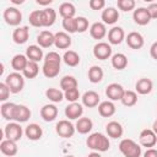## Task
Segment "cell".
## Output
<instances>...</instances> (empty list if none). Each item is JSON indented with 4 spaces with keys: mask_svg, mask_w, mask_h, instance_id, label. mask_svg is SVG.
<instances>
[{
    "mask_svg": "<svg viewBox=\"0 0 157 157\" xmlns=\"http://www.w3.org/2000/svg\"><path fill=\"white\" fill-rule=\"evenodd\" d=\"M87 157H102L101 155H99V152H96V151H93V152H91Z\"/></svg>",
    "mask_w": 157,
    "mask_h": 157,
    "instance_id": "obj_52",
    "label": "cell"
},
{
    "mask_svg": "<svg viewBox=\"0 0 157 157\" xmlns=\"http://www.w3.org/2000/svg\"><path fill=\"white\" fill-rule=\"evenodd\" d=\"M54 40H55V34H53L50 31H42L38 37H37V43L40 48H50L52 45H54Z\"/></svg>",
    "mask_w": 157,
    "mask_h": 157,
    "instance_id": "obj_15",
    "label": "cell"
},
{
    "mask_svg": "<svg viewBox=\"0 0 157 157\" xmlns=\"http://www.w3.org/2000/svg\"><path fill=\"white\" fill-rule=\"evenodd\" d=\"M150 55H151L155 60H157V42H155V43L151 45V48H150Z\"/></svg>",
    "mask_w": 157,
    "mask_h": 157,
    "instance_id": "obj_49",
    "label": "cell"
},
{
    "mask_svg": "<svg viewBox=\"0 0 157 157\" xmlns=\"http://www.w3.org/2000/svg\"><path fill=\"white\" fill-rule=\"evenodd\" d=\"M2 17H4L5 22L7 25H10V26H18L21 23V21H22V13H21V11L17 7H13V6L6 7L4 10Z\"/></svg>",
    "mask_w": 157,
    "mask_h": 157,
    "instance_id": "obj_6",
    "label": "cell"
},
{
    "mask_svg": "<svg viewBox=\"0 0 157 157\" xmlns=\"http://www.w3.org/2000/svg\"><path fill=\"white\" fill-rule=\"evenodd\" d=\"M11 2H13V4H23V0H21V1H18V0H11Z\"/></svg>",
    "mask_w": 157,
    "mask_h": 157,
    "instance_id": "obj_54",
    "label": "cell"
},
{
    "mask_svg": "<svg viewBox=\"0 0 157 157\" xmlns=\"http://www.w3.org/2000/svg\"><path fill=\"white\" fill-rule=\"evenodd\" d=\"M64 157H75V156H72V155H67V156H64Z\"/></svg>",
    "mask_w": 157,
    "mask_h": 157,
    "instance_id": "obj_55",
    "label": "cell"
},
{
    "mask_svg": "<svg viewBox=\"0 0 157 157\" xmlns=\"http://www.w3.org/2000/svg\"><path fill=\"white\" fill-rule=\"evenodd\" d=\"M147 11L151 16V20L152 18H157V2H152L147 6Z\"/></svg>",
    "mask_w": 157,
    "mask_h": 157,
    "instance_id": "obj_48",
    "label": "cell"
},
{
    "mask_svg": "<svg viewBox=\"0 0 157 157\" xmlns=\"http://www.w3.org/2000/svg\"><path fill=\"white\" fill-rule=\"evenodd\" d=\"M23 77L25 76L21 75L20 72L13 71V72H11V74H9L6 76V78H5L4 82L7 85V87L11 91V93H18L25 87V78Z\"/></svg>",
    "mask_w": 157,
    "mask_h": 157,
    "instance_id": "obj_4",
    "label": "cell"
},
{
    "mask_svg": "<svg viewBox=\"0 0 157 157\" xmlns=\"http://www.w3.org/2000/svg\"><path fill=\"white\" fill-rule=\"evenodd\" d=\"M117 5H118L119 10H121L124 12H129L135 9L136 2H135V0H118Z\"/></svg>",
    "mask_w": 157,
    "mask_h": 157,
    "instance_id": "obj_43",
    "label": "cell"
},
{
    "mask_svg": "<svg viewBox=\"0 0 157 157\" xmlns=\"http://www.w3.org/2000/svg\"><path fill=\"white\" fill-rule=\"evenodd\" d=\"M125 40H126V44L128 47H130L131 49H141L144 47V37L141 33L139 32H130L126 37H125Z\"/></svg>",
    "mask_w": 157,
    "mask_h": 157,
    "instance_id": "obj_12",
    "label": "cell"
},
{
    "mask_svg": "<svg viewBox=\"0 0 157 157\" xmlns=\"http://www.w3.org/2000/svg\"><path fill=\"white\" fill-rule=\"evenodd\" d=\"M45 96H47V98H48L50 102H53V103H60V102L65 98L63 91H60V90H58V88H54V87L48 88V90L45 91Z\"/></svg>",
    "mask_w": 157,
    "mask_h": 157,
    "instance_id": "obj_38",
    "label": "cell"
},
{
    "mask_svg": "<svg viewBox=\"0 0 157 157\" xmlns=\"http://www.w3.org/2000/svg\"><path fill=\"white\" fill-rule=\"evenodd\" d=\"M90 34L93 39H103L107 36V28L103 22H94L90 27Z\"/></svg>",
    "mask_w": 157,
    "mask_h": 157,
    "instance_id": "obj_26",
    "label": "cell"
},
{
    "mask_svg": "<svg viewBox=\"0 0 157 157\" xmlns=\"http://www.w3.org/2000/svg\"><path fill=\"white\" fill-rule=\"evenodd\" d=\"M132 18L134 22L139 26H146L151 21V16L147 11V7H137L136 10H134Z\"/></svg>",
    "mask_w": 157,
    "mask_h": 157,
    "instance_id": "obj_11",
    "label": "cell"
},
{
    "mask_svg": "<svg viewBox=\"0 0 157 157\" xmlns=\"http://www.w3.org/2000/svg\"><path fill=\"white\" fill-rule=\"evenodd\" d=\"M152 130H153V132L157 135V120H155V121H153V125H152Z\"/></svg>",
    "mask_w": 157,
    "mask_h": 157,
    "instance_id": "obj_53",
    "label": "cell"
},
{
    "mask_svg": "<svg viewBox=\"0 0 157 157\" xmlns=\"http://www.w3.org/2000/svg\"><path fill=\"white\" fill-rule=\"evenodd\" d=\"M54 45L58 49H67L71 45V38L69 36V33L66 32H56L55 33V40H54Z\"/></svg>",
    "mask_w": 157,
    "mask_h": 157,
    "instance_id": "obj_22",
    "label": "cell"
},
{
    "mask_svg": "<svg viewBox=\"0 0 157 157\" xmlns=\"http://www.w3.org/2000/svg\"><path fill=\"white\" fill-rule=\"evenodd\" d=\"M139 141L141 146L152 148L155 145H157V135L152 129H144L139 135Z\"/></svg>",
    "mask_w": 157,
    "mask_h": 157,
    "instance_id": "obj_8",
    "label": "cell"
},
{
    "mask_svg": "<svg viewBox=\"0 0 157 157\" xmlns=\"http://www.w3.org/2000/svg\"><path fill=\"white\" fill-rule=\"evenodd\" d=\"M83 114V105L75 102V103H70L66 108H65V115L67 119L70 120H75V119H80L81 115Z\"/></svg>",
    "mask_w": 157,
    "mask_h": 157,
    "instance_id": "obj_14",
    "label": "cell"
},
{
    "mask_svg": "<svg viewBox=\"0 0 157 157\" xmlns=\"http://www.w3.org/2000/svg\"><path fill=\"white\" fill-rule=\"evenodd\" d=\"M152 88H153V83L147 77H142V78L137 80L135 83V90H136V93H139V94H148V93H151Z\"/></svg>",
    "mask_w": 157,
    "mask_h": 157,
    "instance_id": "obj_20",
    "label": "cell"
},
{
    "mask_svg": "<svg viewBox=\"0 0 157 157\" xmlns=\"http://www.w3.org/2000/svg\"><path fill=\"white\" fill-rule=\"evenodd\" d=\"M88 6L92 10H102L105 6V1L104 0H90Z\"/></svg>",
    "mask_w": 157,
    "mask_h": 157,
    "instance_id": "obj_47",
    "label": "cell"
},
{
    "mask_svg": "<svg viewBox=\"0 0 157 157\" xmlns=\"http://www.w3.org/2000/svg\"><path fill=\"white\" fill-rule=\"evenodd\" d=\"M40 117L45 121H53L58 117V108L54 104H45L40 109Z\"/></svg>",
    "mask_w": 157,
    "mask_h": 157,
    "instance_id": "obj_29",
    "label": "cell"
},
{
    "mask_svg": "<svg viewBox=\"0 0 157 157\" xmlns=\"http://www.w3.org/2000/svg\"><path fill=\"white\" fill-rule=\"evenodd\" d=\"M86 145H87L88 148H91L96 152H105V151L109 150L110 142H109V139L104 134L93 132L87 137Z\"/></svg>",
    "mask_w": 157,
    "mask_h": 157,
    "instance_id": "obj_2",
    "label": "cell"
},
{
    "mask_svg": "<svg viewBox=\"0 0 157 157\" xmlns=\"http://www.w3.org/2000/svg\"><path fill=\"white\" fill-rule=\"evenodd\" d=\"M124 92H125L124 87L120 83H117V82L109 83L105 88V96L110 101H121V98L124 96Z\"/></svg>",
    "mask_w": 157,
    "mask_h": 157,
    "instance_id": "obj_10",
    "label": "cell"
},
{
    "mask_svg": "<svg viewBox=\"0 0 157 157\" xmlns=\"http://www.w3.org/2000/svg\"><path fill=\"white\" fill-rule=\"evenodd\" d=\"M82 105L87 108H94L99 104V94L96 91H87L82 96Z\"/></svg>",
    "mask_w": 157,
    "mask_h": 157,
    "instance_id": "obj_18",
    "label": "cell"
},
{
    "mask_svg": "<svg viewBox=\"0 0 157 157\" xmlns=\"http://www.w3.org/2000/svg\"><path fill=\"white\" fill-rule=\"evenodd\" d=\"M60 87L64 92L72 88H77V80L74 76H64L60 80Z\"/></svg>",
    "mask_w": 157,
    "mask_h": 157,
    "instance_id": "obj_40",
    "label": "cell"
},
{
    "mask_svg": "<svg viewBox=\"0 0 157 157\" xmlns=\"http://www.w3.org/2000/svg\"><path fill=\"white\" fill-rule=\"evenodd\" d=\"M75 128H76V131H77L78 134L85 135V134H88V132L92 130V128H93V121H92L90 118H87V117H81L80 119H77Z\"/></svg>",
    "mask_w": 157,
    "mask_h": 157,
    "instance_id": "obj_24",
    "label": "cell"
},
{
    "mask_svg": "<svg viewBox=\"0 0 157 157\" xmlns=\"http://www.w3.org/2000/svg\"><path fill=\"white\" fill-rule=\"evenodd\" d=\"M26 56L31 61H40L43 59V49L39 45H29L26 50Z\"/></svg>",
    "mask_w": 157,
    "mask_h": 157,
    "instance_id": "obj_31",
    "label": "cell"
},
{
    "mask_svg": "<svg viewBox=\"0 0 157 157\" xmlns=\"http://www.w3.org/2000/svg\"><path fill=\"white\" fill-rule=\"evenodd\" d=\"M105 131H107L108 136H109V137H113V139H119V137H121L123 134H124V129H123L121 124L118 123V121H115V120L109 121V123L107 124Z\"/></svg>",
    "mask_w": 157,
    "mask_h": 157,
    "instance_id": "obj_21",
    "label": "cell"
},
{
    "mask_svg": "<svg viewBox=\"0 0 157 157\" xmlns=\"http://www.w3.org/2000/svg\"><path fill=\"white\" fill-rule=\"evenodd\" d=\"M144 157H157V150L156 148H147L144 153Z\"/></svg>",
    "mask_w": 157,
    "mask_h": 157,
    "instance_id": "obj_50",
    "label": "cell"
},
{
    "mask_svg": "<svg viewBox=\"0 0 157 157\" xmlns=\"http://www.w3.org/2000/svg\"><path fill=\"white\" fill-rule=\"evenodd\" d=\"M28 64V58L25 54H16L11 59V66L16 72L23 71Z\"/></svg>",
    "mask_w": 157,
    "mask_h": 157,
    "instance_id": "obj_28",
    "label": "cell"
},
{
    "mask_svg": "<svg viewBox=\"0 0 157 157\" xmlns=\"http://www.w3.org/2000/svg\"><path fill=\"white\" fill-rule=\"evenodd\" d=\"M38 72H39L38 63L28 60V64H27L26 69L22 71V75H23L26 78H34V77L38 75Z\"/></svg>",
    "mask_w": 157,
    "mask_h": 157,
    "instance_id": "obj_37",
    "label": "cell"
},
{
    "mask_svg": "<svg viewBox=\"0 0 157 157\" xmlns=\"http://www.w3.org/2000/svg\"><path fill=\"white\" fill-rule=\"evenodd\" d=\"M103 76H104V72L102 70L101 66H97V65H93L88 69V80L90 82L92 83H98L103 80Z\"/></svg>",
    "mask_w": 157,
    "mask_h": 157,
    "instance_id": "obj_35",
    "label": "cell"
},
{
    "mask_svg": "<svg viewBox=\"0 0 157 157\" xmlns=\"http://www.w3.org/2000/svg\"><path fill=\"white\" fill-rule=\"evenodd\" d=\"M42 18H43V27H50L55 23L56 11L52 7H45L44 10H42Z\"/></svg>",
    "mask_w": 157,
    "mask_h": 157,
    "instance_id": "obj_30",
    "label": "cell"
},
{
    "mask_svg": "<svg viewBox=\"0 0 157 157\" xmlns=\"http://www.w3.org/2000/svg\"><path fill=\"white\" fill-rule=\"evenodd\" d=\"M75 13H76V9L72 2H63L59 6V15L63 18H72L75 17Z\"/></svg>",
    "mask_w": 157,
    "mask_h": 157,
    "instance_id": "obj_32",
    "label": "cell"
},
{
    "mask_svg": "<svg viewBox=\"0 0 157 157\" xmlns=\"http://www.w3.org/2000/svg\"><path fill=\"white\" fill-rule=\"evenodd\" d=\"M112 66L115 70H124L128 66V58L123 53H117L112 55Z\"/></svg>",
    "mask_w": 157,
    "mask_h": 157,
    "instance_id": "obj_33",
    "label": "cell"
},
{
    "mask_svg": "<svg viewBox=\"0 0 157 157\" xmlns=\"http://www.w3.org/2000/svg\"><path fill=\"white\" fill-rule=\"evenodd\" d=\"M125 107H134L137 103V93L135 91H130V90H125L124 96L120 101Z\"/></svg>",
    "mask_w": 157,
    "mask_h": 157,
    "instance_id": "obj_39",
    "label": "cell"
},
{
    "mask_svg": "<svg viewBox=\"0 0 157 157\" xmlns=\"http://www.w3.org/2000/svg\"><path fill=\"white\" fill-rule=\"evenodd\" d=\"M102 20L104 25H114L119 20V12L115 7H107L102 11Z\"/></svg>",
    "mask_w": 157,
    "mask_h": 157,
    "instance_id": "obj_19",
    "label": "cell"
},
{
    "mask_svg": "<svg viewBox=\"0 0 157 157\" xmlns=\"http://www.w3.org/2000/svg\"><path fill=\"white\" fill-rule=\"evenodd\" d=\"M10 93H11V91H10V88L7 87V85H6L5 82H1V83H0V101H1V102H5V101L9 98Z\"/></svg>",
    "mask_w": 157,
    "mask_h": 157,
    "instance_id": "obj_46",
    "label": "cell"
},
{
    "mask_svg": "<svg viewBox=\"0 0 157 157\" xmlns=\"http://www.w3.org/2000/svg\"><path fill=\"white\" fill-rule=\"evenodd\" d=\"M22 134H23V130H22L20 123H16V121L9 123L5 126V129H4L5 139L11 140V141H15V142H17L18 140H21Z\"/></svg>",
    "mask_w": 157,
    "mask_h": 157,
    "instance_id": "obj_7",
    "label": "cell"
},
{
    "mask_svg": "<svg viewBox=\"0 0 157 157\" xmlns=\"http://www.w3.org/2000/svg\"><path fill=\"white\" fill-rule=\"evenodd\" d=\"M76 22H77V32L78 33H83L88 29V20L83 16H78L76 17Z\"/></svg>",
    "mask_w": 157,
    "mask_h": 157,
    "instance_id": "obj_45",
    "label": "cell"
},
{
    "mask_svg": "<svg viewBox=\"0 0 157 157\" xmlns=\"http://www.w3.org/2000/svg\"><path fill=\"white\" fill-rule=\"evenodd\" d=\"M63 60L67 66H77L80 64V55L75 50H66L63 55Z\"/></svg>",
    "mask_w": 157,
    "mask_h": 157,
    "instance_id": "obj_36",
    "label": "cell"
},
{
    "mask_svg": "<svg viewBox=\"0 0 157 157\" xmlns=\"http://www.w3.org/2000/svg\"><path fill=\"white\" fill-rule=\"evenodd\" d=\"M44 63L42 66L43 75L48 78L56 77L60 72V64H61V56L56 52H49L44 56Z\"/></svg>",
    "mask_w": 157,
    "mask_h": 157,
    "instance_id": "obj_1",
    "label": "cell"
},
{
    "mask_svg": "<svg viewBox=\"0 0 157 157\" xmlns=\"http://www.w3.org/2000/svg\"><path fill=\"white\" fill-rule=\"evenodd\" d=\"M63 28L66 33H75L77 32V22L76 17L72 18H63Z\"/></svg>",
    "mask_w": 157,
    "mask_h": 157,
    "instance_id": "obj_42",
    "label": "cell"
},
{
    "mask_svg": "<svg viewBox=\"0 0 157 157\" xmlns=\"http://www.w3.org/2000/svg\"><path fill=\"white\" fill-rule=\"evenodd\" d=\"M93 55L99 60H105L112 56V47L107 42H98L93 47Z\"/></svg>",
    "mask_w": 157,
    "mask_h": 157,
    "instance_id": "obj_9",
    "label": "cell"
},
{
    "mask_svg": "<svg viewBox=\"0 0 157 157\" xmlns=\"http://www.w3.org/2000/svg\"><path fill=\"white\" fill-rule=\"evenodd\" d=\"M31 118V110L27 105L23 104H17L16 109H15V114H13V120L16 123H26L28 119Z\"/></svg>",
    "mask_w": 157,
    "mask_h": 157,
    "instance_id": "obj_16",
    "label": "cell"
},
{
    "mask_svg": "<svg viewBox=\"0 0 157 157\" xmlns=\"http://www.w3.org/2000/svg\"><path fill=\"white\" fill-rule=\"evenodd\" d=\"M28 37H29V28L27 26L17 27L12 32V39L16 44H25L28 40Z\"/></svg>",
    "mask_w": 157,
    "mask_h": 157,
    "instance_id": "obj_17",
    "label": "cell"
},
{
    "mask_svg": "<svg viewBox=\"0 0 157 157\" xmlns=\"http://www.w3.org/2000/svg\"><path fill=\"white\" fill-rule=\"evenodd\" d=\"M37 4L38 5H49V4H52V0H47V1H40V0H37Z\"/></svg>",
    "mask_w": 157,
    "mask_h": 157,
    "instance_id": "obj_51",
    "label": "cell"
},
{
    "mask_svg": "<svg viewBox=\"0 0 157 157\" xmlns=\"http://www.w3.org/2000/svg\"><path fill=\"white\" fill-rule=\"evenodd\" d=\"M25 134H26V136L28 137V140L37 141V140H39V139L42 137V135H43V130H42V128H40L38 124L32 123V124H29V125L26 126V129H25Z\"/></svg>",
    "mask_w": 157,
    "mask_h": 157,
    "instance_id": "obj_25",
    "label": "cell"
},
{
    "mask_svg": "<svg viewBox=\"0 0 157 157\" xmlns=\"http://www.w3.org/2000/svg\"><path fill=\"white\" fill-rule=\"evenodd\" d=\"M55 131L56 134L60 136V137H64V139H69V137H72L75 131H76V128L74 126L72 123H70L69 120L66 119H63V120H59L55 125Z\"/></svg>",
    "mask_w": 157,
    "mask_h": 157,
    "instance_id": "obj_5",
    "label": "cell"
},
{
    "mask_svg": "<svg viewBox=\"0 0 157 157\" xmlns=\"http://www.w3.org/2000/svg\"><path fill=\"white\" fill-rule=\"evenodd\" d=\"M119 151L124 157H140L141 147L131 139H123L119 142Z\"/></svg>",
    "mask_w": 157,
    "mask_h": 157,
    "instance_id": "obj_3",
    "label": "cell"
},
{
    "mask_svg": "<svg viewBox=\"0 0 157 157\" xmlns=\"http://www.w3.org/2000/svg\"><path fill=\"white\" fill-rule=\"evenodd\" d=\"M124 39H125V32H124V29L121 27L115 26V27L109 29V32H108V42H109V44L118 45Z\"/></svg>",
    "mask_w": 157,
    "mask_h": 157,
    "instance_id": "obj_13",
    "label": "cell"
},
{
    "mask_svg": "<svg viewBox=\"0 0 157 157\" xmlns=\"http://www.w3.org/2000/svg\"><path fill=\"white\" fill-rule=\"evenodd\" d=\"M98 113L103 118H109L115 114V105L112 101H104L98 104Z\"/></svg>",
    "mask_w": 157,
    "mask_h": 157,
    "instance_id": "obj_27",
    "label": "cell"
},
{
    "mask_svg": "<svg viewBox=\"0 0 157 157\" xmlns=\"http://www.w3.org/2000/svg\"><path fill=\"white\" fill-rule=\"evenodd\" d=\"M29 25L33 27H43V18H42V10H34L28 16Z\"/></svg>",
    "mask_w": 157,
    "mask_h": 157,
    "instance_id": "obj_41",
    "label": "cell"
},
{
    "mask_svg": "<svg viewBox=\"0 0 157 157\" xmlns=\"http://www.w3.org/2000/svg\"><path fill=\"white\" fill-rule=\"evenodd\" d=\"M0 151H1L2 155L7 156V157H12V156H15L17 153L18 147H17V145H16L15 141H11V140L5 139L0 144Z\"/></svg>",
    "mask_w": 157,
    "mask_h": 157,
    "instance_id": "obj_23",
    "label": "cell"
},
{
    "mask_svg": "<svg viewBox=\"0 0 157 157\" xmlns=\"http://www.w3.org/2000/svg\"><path fill=\"white\" fill-rule=\"evenodd\" d=\"M64 97L66 101H69L70 103H75L78 101L80 98V91L78 88H72V90H69V91H65L64 92Z\"/></svg>",
    "mask_w": 157,
    "mask_h": 157,
    "instance_id": "obj_44",
    "label": "cell"
},
{
    "mask_svg": "<svg viewBox=\"0 0 157 157\" xmlns=\"http://www.w3.org/2000/svg\"><path fill=\"white\" fill-rule=\"evenodd\" d=\"M16 105L15 103H11V102H5L1 104L0 107V113H1V117L6 120H13V114H15V109H16Z\"/></svg>",
    "mask_w": 157,
    "mask_h": 157,
    "instance_id": "obj_34",
    "label": "cell"
}]
</instances>
